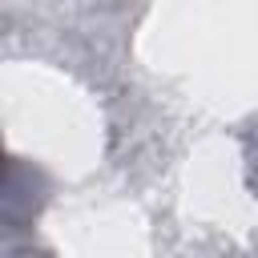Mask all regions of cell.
I'll return each instance as SVG.
<instances>
[{
    "label": "cell",
    "instance_id": "1",
    "mask_svg": "<svg viewBox=\"0 0 258 258\" xmlns=\"http://www.w3.org/2000/svg\"><path fill=\"white\" fill-rule=\"evenodd\" d=\"M250 185L258 189V129H254V137H250Z\"/></svg>",
    "mask_w": 258,
    "mask_h": 258
}]
</instances>
